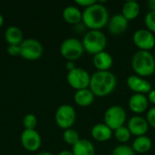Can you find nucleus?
Wrapping results in <instances>:
<instances>
[{
    "mask_svg": "<svg viewBox=\"0 0 155 155\" xmlns=\"http://www.w3.org/2000/svg\"><path fill=\"white\" fill-rule=\"evenodd\" d=\"M4 36L8 45H20L25 40L22 30L15 25L8 26L5 31Z\"/></svg>",
    "mask_w": 155,
    "mask_h": 155,
    "instance_id": "19",
    "label": "nucleus"
},
{
    "mask_svg": "<svg viewBox=\"0 0 155 155\" xmlns=\"http://www.w3.org/2000/svg\"><path fill=\"white\" fill-rule=\"evenodd\" d=\"M107 8L99 2L85 8L83 12L82 23L90 30H102L109 22Z\"/></svg>",
    "mask_w": 155,
    "mask_h": 155,
    "instance_id": "2",
    "label": "nucleus"
},
{
    "mask_svg": "<svg viewBox=\"0 0 155 155\" xmlns=\"http://www.w3.org/2000/svg\"><path fill=\"white\" fill-rule=\"evenodd\" d=\"M74 155H95V148L87 139H80L72 149Z\"/></svg>",
    "mask_w": 155,
    "mask_h": 155,
    "instance_id": "21",
    "label": "nucleus"
},
{
    "mask_svg": "<svg viewBox=\"0 0 155 155\" xmlns=\"http://www.w3.org/2000/svg\"><path fill=\"white\" fill-rule=\"evenodd\" d=\"M154 74H155V72H154Z\"/></svg>",
    "mask_w": 155,
    "mask_h": 155,
    "instance_id": "39",
    "label": "nucleus"
},
{
    "mask_svg": "<svg viewBox=\"0 0 155 155\" xmlns=\"http://www.w3.org/2000/svg\"><path fill=\"white\" fill-rule=\"evenodd\" d=\"M94 95L89 88L78 90L74 95V103L81 107H87L91 105L94 101Z\"/></svg>",
    "mask_w": 155,
    "mask_h": 155,
    "instance_id": "20",
    "label": "nucleus"
},
{
    "mask_svg": "<svg viewBox=\"0 0 155 155\" xmlns=\"http://www.w3.org/2000/svg\"><path fill=\"white\" fill-rule=\"evenodd\" d=\"M23 125L25 130H35L37 125V118L33 114H27L23 118Z\"/></svg>",
    "mask_w": 155,
    "mask_h": 155,
    "instance_id": "26",
    "label": "nucleus"
},
{
    "mask_svg": "<svg viewBox=\"0 0 155 155\" xmlns=\"http://www.w3.org/2000/svg\"><path fill=\"white\" fill-rule=\"evenodd\" d=\"M152 146H153V142L146 135L136 137L132 144V148L134 151V153H141V154H144L148 153L152 149Z\"/></svg>",
    "mask_w": 155,
    "mask_h": 155,
    "instance_id": "23",
    "label": "nucleus"
},
{
    "mask_svg": "<svg viewBox=\"0 0 155 155\" xmlns=\"http://www.w3.org/2000/svg\"><path fill=\"white\" fill-rule=\"evenodd\" d=\"M36 155H53L51 153H49V152H42V153H39L38 154Z\"/></svg>",
    "mask_w": 155,
    "mask_h": 155,
    "instance_id": "37",
    "label": "nucleus"
},
{
    "mask_svg": "<svg viewBox=\"0 0 155 155\" xmlns=\"http://www.w3.org/2000/svg\"><path fill=\"white\" fill-rule=\"evenodd\" d=\"M111 155H135L132 146L121 144L116 146L111 153Z\"/></svg>",
    "mask_w": 155,
    "mask_h": 155,
    "instance_id": "27",
    "label": "nucleus"
},
{
    "mask_svg": "<svg viewBox=\"0 0 155 155\" xmlns=\"http://www.w3.org/2000/svg\"><path fill=\"white\" fill-rule=\"evenodd\" d=\"M65 68H66V70H67L68 72H70V71H73L74 69H75V68H76V66H75V64H74V62H72V61H67V62H66V64H65Z\"/></svg>",
    "mask_w": 155,
    "mask_h": 155,
    "instance_id": "33",
    "label": "nucleus"
},
{
    "mask_svg": "<svg viewBox=\"0 0 155 155\" xmlns=\"http://www.w3.org/2000/svg\"><path fill=\"white\" fill-rule=\"evenodd\" d=\"M148 6L150 8V11H154L155 12V0H150L148 2Z\"/></svg>",
    "mask_w": 155,
    "mask_h": 155,
    "instance_id": "34",
    "label": "nucleus"
},
{
    "mask_svg": "<svg viewBox=\"0 0 155 155\" xmlns=\"http://www.w3.org/2000/svg\"><path fill=\"white\" fill-rule=\"evenodd\" d=\"M114 131L109 128L104 123V124H97L93 126L92 130H91V135L92 137L100 143H104V142H107L109 141L114 133Z\"/></svg>",
    "mask_w": 155,
    "mask_h": 155,
    "instance_id": "17",
    "label": "nucleus"
},
{
    "mask_svg": "<svg viewBox=\"0 0 155 155\" xmlns=\"http://www.w3.org/2000/svg\"><path fill=\"white\" fill-rule=\"evenodd\" d=\"M63 139H64L65 143L74 146L80 140V136H79V134L77 133L76 130L70 128V129H67V130L64 131Z\"/></svg>",
    "mask_w": 155,
    "mask_h": 155,
    "instance_id": "25",
    "label": "nucleus"
},
{
    "mask_svg": "<svg viewBox=\"0 0 155 155\" xmlns=\"http://www.w3.org/2000/svg\"><path fill=\"white\" fill-rule=\"evenodd\" d=\"M153 56H154V58H155V50H154V52H153Z\"/></svg>",
    "mask_w": 155,
    "mask_h": 155,
    "instance_id": "38",
    "label": "nucleus"
},
{
    "mask_svg": "<svg viewBox=\"0 0 155 155\" xmlns=\"http://www.w3.org/2000/svg\"><path fill=\"white\" fill-rule=\"evenodd\" d=\"M127 114L125 110L120 105H112L104 113V124L113 131L124 125L126 122Z\"/></svg>",
    "mask_w": 155,
    "mask_h": 155,
    "instance_id": "7",
    "label": "nucleus"
},
{
    "mask_svg": "<svg viewBox=\"0 0 155 155\" xmlns=\"http://www.w3.org/2000/svg\"><path fill=\"white\" fill-rule=\"evenodd\" d=\"M144 25L146 29L155 34V12L149 11L144 16Z\"/></svg>",
    "mask_w": 155,
    "mask_h": 155,
    "instance_id": "28",
    "label": "nucleus"
},
{
    "mask_svg": "<svg viewBox=\"0 0 155 155\" xmlns=\"http://www.w3.org/2000/svg\"><path fill=\"white\" fill-rule=\"evenodd\" d=\"M54 121L56 125L63 130L72 128L76 121V112L74 108L70 104L60 105L56 109Z\"/></svg>",
    "mask_w": 155,
    "mask_h": 155,
    "instance_id": "6",
    "label": "nucleus"
},
{
    "mask_svg": "<svg viewBox=\"0 0 155 155\" xmlns=\"http://www.w3.org/2000/svg\"><path fill=\"white\" fill-rule=\"evenodd\" d=\"M141 7L140 5L136 1H126L122 7V15L123 16L128 20H134L140 15Z\"/></svg>",
    "mask_w": 155,
    "mask_h": 155,
    "instance_id": "22",
    "label": "nucleus"
},
{
    "mask_svg": "<svg viewBox=\"0 0 155 155\" xmlns=\"http://www.w3.org/2000/svg\"><path fill=\"white\" fill-rule=\"evenodd\" d=\"M134 44L141 51H149L155 47L154 34L147 29H139L133 35Z\"/></svg>",
    "mask_w": 155,
    "mask_h": 155,
    "instance_id": "10",
    "label": "nucleus"
},
{
    "mask_svg": "<svg viewBox=\"0 0 155 155\" xmlns=\"http://www.w3.org/2000/svg\"><path fill=\"white\" fill-rule=\"evenodd\" d=\"M4 25V16L2 15V14H0V28L3 26Z\"/></svg>",
    "mask_w": 155,
    "mask_h": 155,
    "instance_id": "36",
    "label": "nucleus"
},
{
    "mask_svg": "<svg viewBox=\"0 0 155 155\" xmlns=\"http://www.w3.org/2000/svg\"><path fill=\"white\" fill-rule=\"evenodd\" d=\"M126 84L129 89L134 94H147L153 89V86L149 81L136 74L130 75L126 80Z\"/></svg>",
    "mask_w": 155,
    "mask_h": 155,
    "instance_id": "12",
    "label": "nucleus"
},
{
    "mask_svg": "<svg viewBox=\"0 0 155 155\" xmlns=\"http://www.w3.org/2000/svg\"><path fill=\"white\" fill-rule=\"evenodd\" d=\"M132 68L136 75L148 77L154 74L155 58L149 51H137L132 58Z\"/></svg>",
    "mask_w": 155,
    "mask_h": 155,
    "instance_id": "3",
    "label": "nucleus"
},
{
    "mask_svg": "<svg viewBox=\"0 0 155 155\" xmlns=\"http://www.w3.org/2000/svg\"><path fill=\"white\" fill-rule=\"evenodd\" d=\"M128 24L129 21L126 20L122 14H115L109 19L107 24L108 31L114 35H122L128 28Z\"/></svg>",
    "mask_w": 155,
    "mask_h": 155,
    "instance_id": "14",
    "label": "nucleus"
},
{
    "mask_svg": "<svg viewBox=\"0 0 155 155\" xmlns=\"http://www.w3.org/2000/svg\"><path fill=\"white\" fill-rule=\"evenodd\" d=\"M128 105L133 113L136 114H141L148 109L149 101L145 94H134L130 97Z\"/></svg>",
    "mask_w": 155,
    "mask_h": 155,
    "instance_id": "15",
    "label": "nucleus"
},
{
    "mask_svg": "<svg viewBox=\"0 0 155 155\" xmlns=\"http://www.w3.org/2000/svg\"><path fill=\"white\" fill-rule=\"evenodd\" d=\"M97 1H94V0H75V4L80 7H84V9L93 5Z\"/></svg>",
    "mask_w": 155,
    "mask_h": 155,
    "instance_id": "31",
    "label": "nucleus"
},
{
    "mask_svg": "<svg viewBox=\"0 0 155 155\" xmlns=\"http://www.w3.org/2000/svg\"><path fill=\"white\" fill-rule=\"evenodd\" d=\"M22 146L28 152H37L42 144V138L36 130H24L20 136Z\"/></svg>",
    "mask_w": 155,
    "mask_h": 155,
    "instance_id": "11",
    "label": "nucleus"
},
{
    "mask_svg": "<svg viewBox=\"0 0 155 155\" xmlns=\"http://www.w3.org/2000/svg\"><path fill=\"white\" fill-rule=\"evenodd\" d=\"M63 18L64 20L70 25H79L83 20V12L79 9V7L75 5H68L63 10Z\"/></svg>",
    "mask_w": 155,
    "mask_h": 155,
    "instance_id": "18",
    "label": "nucleus"
},
{
    "mask_svg": "<svg viewBox=\"0 0 155 155\" xmlns=\"http://www.w3.org/2000/svg\"><path fill=\"white\" fill-rule=\"evenodd\" d=\"M147 98L150 103H152L153 104H155V89H152L147 94Z\"/></svg>",
    "mask_w": 155,
    "mask_h": 155,
    "instance_id": "32",
    "label": "nucleus"
},
{
    "mask_svg": "<svg viewBox=\"0 0 155 155\" xmlns=\"http://www.w3.org/2000/svg\"><path fill=\"white\" fill-rule=\"evenodd\" d=\"M6 51L7 54L11 56L20 55V45H8Z\"/></svg>",
    "mask_w": 155,
    "mask_h": 155,
    "instance_id": "30",
    "label": "nucleus"
},
{
    "mask_svg": "<svg viewBox=\"0 0 155 155\" xmlns=\"http://www.w3.org/2000/svg\"><path fill=\"white\" fill-rule=\"evenodd\" d=\"M84 52V49L82 41L74 37L64 40L60 45V54L66 61L75 62L82 57Z\"/></svg>",
    "mask_w": 155,
    "mask_h": 155,
    "instance_id": "5",
    "label": "nucleus"
},
{
    "mask_svg": "<svg viewBox=\"0 0 155 155\" xmlns=\"http://www.w3.org/2000/svg\"><path fill=\"white\" fill-rule=\"evenodd\" d=\"M117 84L116 76L110 71H96L91 75L89 89L94 96L104 97L111 94Z\"/></svg>",
    "mask_w": 155,
    "mask_h": 155,
    "instance_id": "1",
    "label": "nucleus"
},
{
    "mask_svg": "<svg viewBox=\"0 0 155 155\" xmlns=\"http://www.w3.org/2000/svg\"><path fill=\"white\" fill-rule=\"evenodd\" d=\"M146 120H147L149 125L155 129V106L148 110L147 115H146Z\"/></svg>",
    "mask_w": 155,
    "mask_h": 155,
    "instance_id": "29",
    "label": "nucleus"
},
{
    "mask_svg": "<svg viewBox=\"0 0 155 155\" xmlns=\"http://www.w3.org/2000/svg\"><path fill=\"white\" fill-rule=\"evenodd\" d=\"M57 155H74L72 151H69V150H63L61 151L60 153H58Z\"/></svg>",
    "mask_w": 155,
    "mask_h": 155,
    "instance_id": "35",
    "label": "nucleus"
},
{
    "mask_svg": "<svg viewBox=\"0 0 155 155\" xmlns=\"http://www.w3.org/2000/svg\"><path fill=\"white\" fill-rule=\"evenodd\" d=\"M66 79L68 84L73 89L78 91L89 88L91 75L85 69L76 67L73 71L68 72Z\"/></svg>",
    "mask_w": 155,
    "mask_h": 155,
    "instance_id": "9",
    "label": "nucleus"
},
{
    "mask_svg": "<svg viewBox=\"0 0 155 155\" xmlns=\"http://www.w3.org/2000/svg\"><path fill=\"white\" fill-rule=\"evenodd\" d=\"M114 135L116 141L119 142L122 144L126 143L130 140V138L132 136V134H131L130 131L128 130L127 126H124V125L118 128V129H116L115 131H114Z\"/></svg>",
    "mask_w": 155,
    "mask_h": 155,
    "instance_id": "24",
    "label": "nucleus"
},
{
    "mask_svg": "<svg viewBox=\"0 0 155 155\" xmlns=\"http://www.w3.org/2000/svg\"><path fill=\"white\" fill-rule=\"evenodd\" d=\"M93 64L97 71H110L114 64V58L109 53L103 51L94 55Z\"/></svg>",
    "mask_w": 155,
    "mask_h": 155,
    "instance_id": "16",
    "label": "nucleus"
},
{
    "mask_svg": "<svg viewBox=\"0 0 155 155\" xmlns=\"http://www.w3.org/2000/svg\"><path fill=\"white\" fill-rule=\"evenodd\" d=\"M44 54L43 45L36 39H25L20 45V56L27 61H36Z\"/></svg>",
    "mask_w": 155,
    "mask_h": 155,
    "instance_id": "8",
    "label": "nucleus"
},
{
    "mask_svg": "<svg viewBox=\"0 0 155 155\" xmlns=\"http://www.w3.org/2000/svg\"><path fill=\"white\" fill-rule=\"evenodd\" d=\"M82 44L85 52L94 55L104 51L107 39L102 30H89L84 35Z\"/></svg>",
    "mask_w": 155,
    "mask_h": 155,
    "instance_id": "4",
    "label": "nucleus"
},
{
    "mask_svg": "<svg viewBox=\"0 0 155 155\" xmlns=\"http://www.w3.org/2000/svg\"><path fill=\"white\" fill-rule=\"evenodd\" d=\"M127 128L132 135L139 137V136H143L147 134L150 125L146 118H143L139 115H135L129 119L127 123Z\"/></svg>",
    "mask_w": 155,
    "mask_h": 155,
    "instance_id": "13",
    "label": "nucleus"
}]
</instances>
